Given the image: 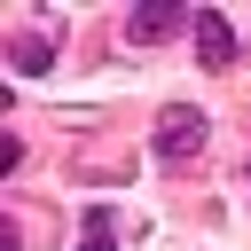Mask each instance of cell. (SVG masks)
Wrapping results in <instances>:
<instances>
[{
	"mask_svg": "<svg viewBox=\"0 0 251 251\" xmlns=\"http://www.w3.org/2000/svg\"><path fill=\"white\" fill-rule=\"evenodd\" d=\"M196 141H204V118H196L188 102H173V110L157 118V157L180 165V157H196Z\"/></svg>",
	"mask_w": 251,
	"mask_h": 251,
	"instance_id": "1",
	"label": "cell"
},
{
	"mask_svg": "<svg viewBox=\"0 0 251 251\" xmlns=\"http://www.w3.org/2000/svg\"><path fill=\"white\" fill-rule=\"evenodd\" d=\"M188 39H196V63H204V71L235 63V24H227V16H212V8H204V16L188 24Z\"/></svg>",
	"mask_w": 251,
	"mask_h": 251,
	"instance_id": "2",
	"label": "cell"
},
{
	"mask_svg": "<svg viewBox=\"0 0 251 251\" xmlns=\"http://www.w3.org/2000/svg\"><path fill=\"white\" fill-rule=\"evenodd\" d=\"M180 24H196V16H180V8H133V16H126V39H133V47H157V39H173Z\"/></svg>",
	"mask_w": 251,
	"mask_h": 251,
	"instance_id": "3",
	"label": "cell"
},
{
	"mask_svg": "<svg viewBox=\"0 0 251 251\" xmlns=\"http://www.w3.org/2000/svg\"><path fill=\"white\" fill-rule=\"evenodd\" d=\"M8 63H16V71H47V39H16Z\"/></svg>",
	"mask_w": 251,
	"mask_h": 251,
	"instance_id": "4",
	"label": "cell"
},
{
	"mask_svg": "<svg viewBox=\"0 0 251 251\" xmlns=\"http://www.w3.org/2000/svg\"><path fill=\"white\" fill-rule=\"evenodd\" d=\"M86 251H110V204L86 212Z\"/></svg>",
	"mask_w": 251,
	"mask_h": 251,
	"instance_id": "5",
	"label": "cell"
}]
</instances>
